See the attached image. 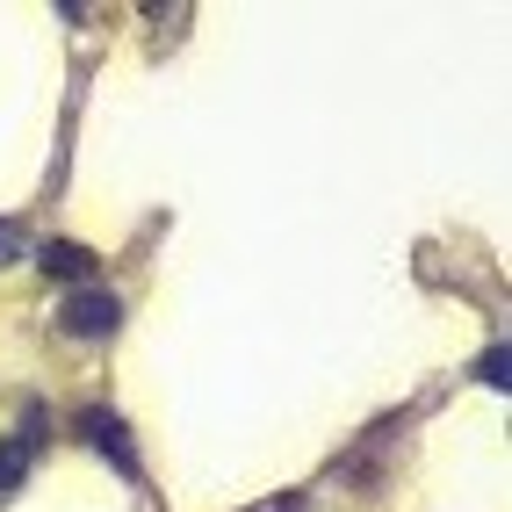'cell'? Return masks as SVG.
I'll list each match as a JSON object with an SVG mask.
<instances>
[{"instance_id": "obj_1", "label": "cell", "mask_w": 512, "mask_h": 512, "mask_svg": "<svg viewBox=\"0 0 512 512\" xmlns=\"http://www.w3.org/2000/svg\"><path fill=\"white\" fill-rule=\"evenodd\" d=\"M80 433L94 440V448H101V462H109V469H123V476H138V440H130V426L109 412V404H94V412L80 419Z\"/></svg>"}, {"instance_id": "obj_2", "label": "cell", "mask_w": 512, "mask_h": 512, "mask_svg": "<svg viewBox=\"0 0 512 512\" xmlns=\"http://www.w3.org/2000/svg\"><path fill=\"white\" fill-rule=\"evenodd\" d=\"M123 325V311H116V296L109 289H73L65 296V332H80V339H109Z\"/></svg>"}, {"instance_id": "obj_3", "label": "cell", "mask_w": 512, "mask_h": 512, "mask_svg": "<svg viewBox=\"0 0 512 512\" xmlns=\"http://www.w3.org/2000/svg\"><path fill=\"white\" fill-rule=\"evenodd\" d=\"M37 267L51 282H87L94 275V253L87 246H65V238H51V246H37Z\"/></svg>"}, {"instance_id": "obj_4", "label": "cell", "mask_w": 512, "mask_h": 512, "mask_svg": "<svg viewBox=\"0 0 512 512\" xmlns=\"http://www.w3.org/2000/svg\"><path fill=\"white\" fill-rule=\"evenodd\" d=\"M22 469H29V448H22V440H0V491H15Z\"/></svg>"}, {"instance_id": "obj_5", "label": "cell", "mask_w": 512, "mask_h": 512, "mask_svg": "<svg viewBox=\"0 0 512 512\" xmlns=\"http://www.w3.org/2000/svg\"><path fill=\"white\" fill-rule=\"evenodd\" d=\"M22 253H29V238L15 224H0V260H22Z\"/></svg>"}]
</instances>
